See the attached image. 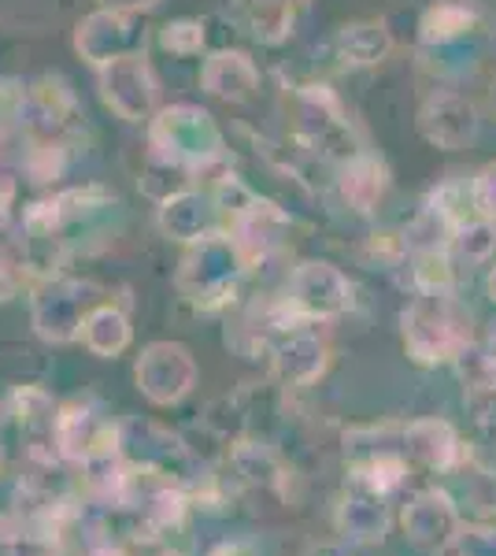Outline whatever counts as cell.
I'll return each instance as SVG.
<instances>
[{
    "label": "cell",
    "instance_id": "1",
    "mask_svg": "<svg viewBox=\"0 0 496 556\" xmlns=\"http://www.w3.org/2000/svg\"><path fill=\"white\" fill-rule=\"evenodd\" d=\"M467 345H474L471 312L448 290L419 293L408 304V312H404V349H408L415 364H456V356Z\"/></svg>",
    "mask_w": 496,
    "mask_h": 556
},
{
    "label": "cell",
    "instance_id": "2",
    "mask_svg": "<svg viewBox=\"0 0 496 556\" xmlns=\"http://www.w3.org/2000/svg\"><path fill=\"white\" fill-rule=\"evenodd\" d=\"M123 424L93 405V401H71L56 412L52 427V453L75 468H93V464L115 460L119 456Z\"/></svg>",
    "mask_w": 496,
    "mask_h": 556
},
{
    "label": "cell",
    "instance_id": "3",
    "mask_svg": "<svg viewBox=\"0 0 496 556\" xmlns=\"http://www.w3.org/2000/svg\"><path fill=\"white\" fill-rule=\"evenodd\" d=\"M396 523H400L408 545H415L419 553L441 556L456 542V534L463 531L467 519L459 513L448 486H422V490H415L411 497L400 501Z\"/></svg>",
    "mask_w": 496,
    "mask_h": 556
},
{
    "label": "cell",
    "instance_id": "4",
    "mask_svg": "<svg viewBox=\"0 0 496 556\" xmlns=\"http://www.w3.org/2000/svg\"><path fill=\"white\" fill-rule=\"evenodd\" d=\"M133 382L138 393L156 408H175L193 393L196 386V361L186 345L178 342H152L133 364Z\"/></svg>",
    "mask_w": 496,
    "mask_h": 556
},
{
    "label": "cell",
    "instance_id": "5",
    "mask_svg": "<svg viewBox=\"0 0 496 556\" xmlns=\"http://www.w3.org/2000/svg\"><path fill=\"white\" fill-rule=\"evenodd\" d=\"M330 523L338 542H345L348 549H371V545H382L396 527V501L345 482L333 501Z\"/></svg>",
    "mask_w": 496,
    "mask_h": 556
},
{
    "label": "cell",
    "instance_id": "6",
    "mask_svg": "<svg viewBox=\"0 0 496 556\" xmlns=\"http://www.w3.org/2000/svg\"><path fill=\"white\" fill-rule=\"evenodd\" d=\"M241 278V260L233 249L227 245H207L201 249V256H189L182 275H178V286L196 308H222L227 301H233V290H238Z\"/></svg>",
    "mask_w": 496,
    "mask_h": 556
},
{
    "label": "cell",
    "instance_id": "7",
    "mask_svg": "<svg viewBox=\"0 0 496 556\" xmlns=\"http://www.w3.org/2000/svg\"><path fill=\"white\" fill-rule=\"evenodd\" d=\"M330 367V345L308 330V323H293L270 342V371L282 386H315Z\"/></svg>",
    "mask_w": 496,
    "mask_h": 556
},
{
    "label": "cell",
    "instance_id": "8",
    "mask_svg": "<svg viewBox=\"0 0 496 556\" xmlns=\"http://www.w3.org/2000/svg\"><path fill=\"white\" fill-rule=\"evenodd\" d=\"M227 471L233 475L238 490L245 493H267V497L285 501L290 497V464L282 460V453L264 438H241L227 450Z\"/></svg>",
    "mask_w": 496,
    "mask_h": 556
},
{
    "label": "cell",
    "instance_id": "9",
    "mask_svg": "<svg viewBox=\"0 0 496 556\" xmlns=\"http://www.w3.org/2000/svg\"><path fill=\"white\" fill-rule=\"evenodd\" d=\"M290 312L304 323L333 319L352 304V286L330 264H304L290 282Z\"/></svg>",
    "mask_w": 496,
    "mask_h": 556
},
{
    "label": "cell",
    "instance_id": "10",
    "mask_svg": "<svg viewBox=\"0 0 496 556\" xmlns=\"http://www.w3.org/2000/svg\"><path fill=\"white\" fill-rule=\"evenodd\" d=\"M467 453L471 450H467L459 430L448 419L427 416L404 424V456L415 464V471L453 475L467 460Z\"/></svg>",
    "mask_w": 496,
    "mask_h": 556
},
{
    "label": "cell",
    "instance_id": "11",
    "mask_svg": "<svg viewBox=\"0 0 496 556\" xmlns=\"http://www.w3.org/2000/svg\"><path fill=\"white\" fill-rule=\"evenodd\" d=\"M78 286L71 282H52L34 298V327L44 342H56V345H67V342H78V330H82V319H86V298H78Z\"/></svg>",
    "mask_w": 496,
    "mask_h": 556
},
{
    "label": "cell",
    "instance_id": "12",
    "mask_svg": "<svg viewBox=\"0 0 496 556\" xmlns=\"http://www.w3.org/2000/svg\"><path fill=\"white\" fill-rule=\"evenodd\" d=\"M78 342L93 356H101V361H112V356H119L130 345V319L115 304H97V308L86 312Z\"/></svg>",
    "mask_w": 496,
    "mask_h": 556
},
{
    "label": "cell",
    "instance_id": "13",
    "mask_svg": "<svg viewBox=\"0 0 496 556\" xmlns=\"http://www.w3.org/2000/svg\"><path fill=\"white\" fill-rule=\"evenodd\" d=\"M459 479V486H463V493H453L459 513H471L474 523H493L496 519V471H489L485 464H478L471 453H467V460L459 464V468L453 471Z\"/></svg>",
    "mask_w": 496,
    "mask_h": 556
},
{
    "label": "cell",
    "instance_id": "14",
    "mask_svg": "<svg viewBox=\"0 0 496 556\" xmlns=\"http://www.w3.org/2000/svg\"><path fill=\"white\" fill-rule=\"evenodd\" d=\"M434 108L441 112V127L427 130L430 138L437 141V146H448V149H459L463 141L474 138V108L467 101H459V97H441V101H434Z\"/></svg>",
    "mask_w": 496,
    "mask_h": 556
},
{
    "label": "cell",
    "instance_id": "15",
    "mask_svg": "<svg viewBox=\"0 0 496 556\" xmlns=\"http://www.w3.org/2000/svg\"><path fill=\"white\" fill-rule=\"evenodd\" d=\"M493 245H496V227H489V223H478V227H467L459 235V249H463L467 260H485L493 253Z\"/></svg>",
    "mask_w": 496,
    "mask_h": 556
},
{
    "label": "cell",
    "instance_id": "16",
    "mask_svg": "<svg viewBox=\"0 0 496 556\" xmlns=\"http://www.w3.org/2000/svg\"><path fill=\"white\" fill-rule=\"evenodd\" d=\"M204 556H264V549H259L252 538H222V542L212 545Z\"/></svg>",
    "mask_w": 496,
    "mask_h": 556
},
{
    "label": "cell",
    "instance_id": "17",
    "mask_svg": "<svg viewBox=\"0 0 496 556\" xmlns=\"http://www.w3.org/2000/svg\"><path fill=\"white\" fill-rule=\"evenodd\" d=\"M301 556H348V545L345 542H311V545H304Z\"/></svg>",
    "mask_w": 496,
    "mask_h": 556
},
{
    "label": "cell",
    "instance_id": "18",
    "mask_svg": "<svg viewBox=\"0 0 496 556\" xmlns=\"http://www.w3.org/2000/svg\"><path fill=\"white\" fill-rule=\"evenodd\" d=\"M0 556H15V534L0 527Z\"/></svg>",
    "mask_w": 496,
    "mask_h": 556
},
{
    "label": "cell",
    "instance_id": "19",
    "mask_svg": "<svg viewBox=\"0 0 496 556\" xmlns=\"http://www.w3.org/2000/svg\"><path fill=\"white\" fill-rule=\"evenodd\" d=\"M441 556H474V553H467V549H456V545H448V549L441 553Z\"/></svg>",
    "mask_w": 496,
    "mask_h": 556
},
{
    "label": "cell",
    "instance_id": "20",
    "mask_svg": "<svg viewBox=\"0 0 496 556\" xmlns=\"http://www.w3.org/2000/svg\"><path fill=\"white\" fill-rule=\"evenodd\" d=\"M485 286H489V298L496 301V267H493V271H489V282H485Z\"/></svg>",
    "mask_w": 496,
    "mask_h": 556
},
{
    "label": "cell",
    "instance_id": "21",
    "mask_svg": "<svg viewBox=\"0 0 496 556\" xmlns=\"http://www.w3.org/2000/svg\"><path fill=\"white\" fill-rule=\"evenodd\" d=\"M489 353L496 356V334H493V342H489Z\"/></svg>",
    "mask_w": 496,
    "mask_h": 556
}]
</instances>
